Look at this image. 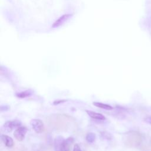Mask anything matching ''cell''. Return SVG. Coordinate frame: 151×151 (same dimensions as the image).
<instances>
[{
	"mask_svg": "<svg viewBox=\"0 0 151 151\" xmlns=\"http://www.w3.org/2000/svg\"><path fill=\"white\" fill-rule=\"evenodd\" d=\"M74 119L68 115L57 114L51 115L48 117L47 123L49 126L59 131H65L74 122Z\"/></svg>",
	"mask_w": 151,
	"mask_h": 151,
	"instance_id": "1",
	"label": "cell"
},
{
	"mask_svg": "<svg viewBox=\"0 0 151 151\" xmlns=\"http://www.w3.org/2000/svg\"><path fill=\"white\" fill-rule=\"evenodd\" d=\"M142 136L137 132H129L124 137V145L128 147H136L139 146L142 142Z\"/></svg>",
	"mask_w": 151,
	"mask_h": 151,
	"instance_id": "2",
	"label": "cell"
},
{
	"mask_svg": "<svg viewBox=\"0 0 151 151\" xmlns=\"http://www.w3.org/2000/svg\"><path fill=\"white\" fill-rule=\"evenodd\" d=\"M73 139L69 137L65 140L61 136L56 137L54 140L55 151H70V145L73 143Z\"/></svg>",
	"mask_w": 151,
	"mask_h": 151,
	"instance_id": "3",
	"label": "cell"
},
{
	"mask_svg": "<svg viewBox=\"0 0 151 151\" xmlns=\"http://www.w3.org/2000/svg\"><path fill=\"white\" fill-rule=\"evenodd\" d=\"M21 123L17 120H13L8 121L5 123L2 127V130L4 132L8 133L11 132L14 129H17L21 126Z\"/></svg>",
	"mask_w": 151,
	"mask_h": 151,
	"instance_id": "4",
	"label": "cell"
},
{
	"mask_svg": "<svg viewBox=\"0 0 151 151\" xmlns=\"http://www.w3.org/2000/svg\"><path fill=\"white\" fill-rule=\"evenodd\" d=\"M73 14L68 13V14H65L60 17L57 19H56L52 24L51 27L52 28H58L60 26L63 25L65 22H67L68 20H69L72 17Z\"/></svg>",
	"mask_w": 151,
	"mask_h": 151,
	"instance_id": "5",
	"label": "cell"
},
{
	"mask_svg": "<svg viewBox=\"0 0 151 151\" xmlns=\"http://www.w3.org/2000/svg\"><path fill=\"white\" fill-rule=\"evenodd\" d=\"M32 129L37 133H42L44 130L43 123L40 119H32L30 122Z\"/></svg>",
	"mask_w": 151,
	"mask_h": 151,
	"instance_id": "6",
	"label": "cell"
},
{
	"mask_svg": "<svg viewBox=\"0 0 151 151\" xmlns=\"http://www.w3.org/2000/svg\"><path fill=\"white\" fill-rule=\"evenodd\" d=\"M27 132V129L24 126H19L15 130L14 136L18 141H22Z\"/></svg>",
	"mask_w": 151,
	"mask_h": 151,
	"instance_id": "7",
	"label": "cell"
},
{
	"mask_svg": "<svg viewBox=\"0 0 151 151\" xmlns=\"http://www.w3.org/2000/svg\"><path fill=\"white\" fill-rule=\"evenodd\" d=\"M86 111L90 117H91L94 119L98 120H104L106 119V117L102 114L94 112V111H90V110H86Z\"/></svg>",
	"mask_w": 151,
	"mask_h": 151,
	"instance_id": "8",
	"label": "cell"
},
{
	"mask_svg": "<svg viewBox=\"0 0 151 151\" xmlns=\"http://www.w3.org/2000/svg\"><path fill=\"white\" fill-rule=\"evenodd\" d=\"M1 138L2 141L4 142V143L5 144V145L8 147H11L13 146L14 145V141L12 140V139L6 135V134H2L1 136Z\"/></svg>",
	"mask_w": 151,
	"mask_h": 151,
	"instance_id": "9",
	"label": "cell"
},
{
	"mask_svg": "<svg viewBox=\"0 0 151 151\" xmlns=\"http://www.w3.org/2000/svg\"><path fill=\"white\" fill-rule=\"evenodd\" d=\"M93 104L95 106L99 107V108H101L107 110H112L113 108L112 106H111L110 105L107 104H104V103H102L100 102H97V101H95L93 103Z\"/></svg>",
	"mask_w": 151,
	"mask_h": 151,
	"instance_id": "10",
	"label": "cell"
},
{
	"mask_svg": "<svg viewBox=\"0 0 151 151\" xmlns=\"http://www.w3.org/2000/svg\"><path fill=\"white\" fill-rule=\"evenodd\" d=\"M32 91L31 90H25L24 91H21L16 94L17 96L19 98H25L30 96L32 94Z\"/></svg>",
	"mask_w": 151,
	"mask_h": 151,
	"instance_id": "11",
	"label": "cell"
},
{
	"mask_svg": "<svg viewBox=\"0 0 151 151\" xmlns=\"http://www.w3.org/2000/svg\"><path fill=\"white\" fill-rule=\"evenodd\" d=\"M86 139L87 142L92 143H93L96 140V134L94 133H88L87 134L86 136Z\"/></svg>",
	"mask_w": 151,
	"mask_h": 151,
	"instance_id": "12",
	"label": "cell"
},
{
	"mask_svg": "<svg viewBox=\"0 0 151 151\" xmlns=\"http://www.w3.org/2000/svg\"><path fill=\"white\" fill-rule=\"evenodd\" d=\"M144 121L151 126V116H147L144 119Z\"/></svg>",
	"mask_w": 151,
	"mask_h": 151,
	"instance_id": "13",
	"label": "cell"
},
{
	"mask_svg": "<svg viewBox=\"0 0 151 151\" xmlns=\"http://www.w3.org/2000/svg\"><path fill=\"white\" fill-rule=\"evenodd\" d=\"M73 151H83L78 144H75L73 148Z\"/></svg>",
	"mask_w": 151,
	"mask_h": 151,
	"instance_id": "14",
	"label": "cell"
},
{
	"mask_svg": "<svg viewBox=\"0 0 151 151\" xmlns=\"http://www.w3.org/2000/svg\"><path fill=\"white\" fill-rule=\"evenodd\" d=\"M65 100H59V101H55L54 102V104H58L59 103H63V102H64Z\"/></svg>",
	"mask_w": 151,
	"mask_h": 151,
	"instance_id": "15",
	"label": "cell"
}]
</instances>
